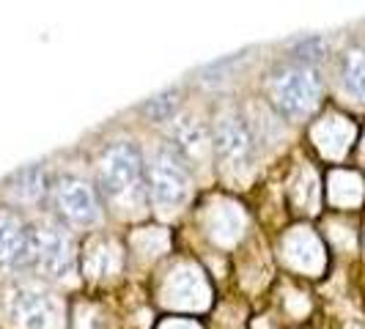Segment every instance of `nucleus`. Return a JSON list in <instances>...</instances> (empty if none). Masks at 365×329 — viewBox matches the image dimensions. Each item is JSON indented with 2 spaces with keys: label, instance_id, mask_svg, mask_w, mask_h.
I'll return each mask as SVG.
<instances>
[{
  "label": "nucleus",
  "instance_id": "obj_10",
  "mask_svg": "<svg viewBox=\"0 0 365 329\" xmlns=\"http://www.w3.org/2000/svg\"><path fill=\"white\" fill-rule=\"evenodd\" d=\"M11 195L17 198L19 203H36L44 198L47 192V176H44V167L41 164H28L22 167L19 173H14L11 179Z\"/></svg>",
  "mask_w": 365,
  "mask_h": 329
},
{
  "label": "nucleus",
  "instance_id": "obj_1",
  "mask_svg": "<svg viewBox=\"0 0 365 329\" xmlns=\"http://www.w3.org/2000/svg\"><path fill=\"white\" fill-rule=\"evenodd\" d=\"M99 184H102V192L118 206H132L146 198V162L135 143L121 140L102 154Z\"/></svg>",
  "mask_w": 365,
  "mask_h": 329
},
{
  "label": "nucleus",
  "instance_id": "obj_2",
  "mask_svg": "<svg viewBox=\"0 0 365 329\" xmlns=\"http://www.w3.org/2000/svg\"><path fill=\"white\" fill-rule=\"evenodd\" d=\"M31 269L50 280H66L77 272V247L61 222L38 219L31 225Z\"/></svg>",
  "mask_w": 365,
  "mask_h": 329
},
{
  "label": "nucleus",
  "instance_id": "obj_3",
  "mask_svg": "<svg viewBox=\"0 0 365 329\" xmlns=\"http://www.w3.org/2000/svg\"><path fill=\"white\" fill-rule=\"evenodd\" d=\"M322 96V77L313 66L286 63L269 80V99L280 115H305Z\"/></svg>",
  "mask_w": 365,
  "mask_h": 329
},
{
  "label": "nucleus",
  "instance_id": "obj_9",
  "mask_svg": "<svg viewBox=\"0 0 365 329\" xmlns=\"http://www.w3.org/2000/svg\"><path fill=\"white\" fill-rule=\"evenodd\" d=\"M170 148L182 157L184 162H195V164H201L203 160L209 157V151H215L206 127H203L198 118H190V115L173 121V129H170Z\"/></svg>",
  "mask_w": 365,
  "mask_h": 329
},
{
  "label": "nucleus",
  "instance_id": "obj_12",
  "mask_svg": "<svg viewBox=\"0 0 365 329\" xmlns=\"http://www.w3.org/2000/svg\"><path fill=\"white\" fill-rule=\"evenodd\" d=\"M176 105H179V91H165L151 96L143 105V113L151 121H170L176 115Z\"/></svg>",
  "mask_w": 365,
  "mask_h": 329
},
{
  "label": "nucleus",
  "instance_id": "obj_6",
  "mask_svg": "<svg viewBox=\"0 0 365 329\" xmlns=\"http://www.w3.org/2000/svg\"><path fill=\"white\" fill-rule=\"evenodd\" d=\"M0 269L11 274L31 269V225L6 209H0Z\"/></svg>",
  "mask_w": 365,
  "mask_h": 329
},
{
  "label": "nucleus",
  "instance_id": "obj_8",
  "mask_svg": "<svg viewBox=\"0 0 365 329\" xmlns=\"http://www.w3.org/2000/svg\"><path fill=\"white\" fill-rule=\"evenodd\" d=\"M9 313L22 329H53L55 305L36 286H17L9 293Z\"/></svg>",
  "mask_w": 365,
  "mask_h": 329
},
{
  "label": "nucleus",
  "instance_id": "obj_4",
  "mask_svg": "<svg viewBox=\"0 0 365 329\" xmlns=\"http://www.w3.org/2000/svg\"><path fill=\"white\" fill-rule=\"evenodd\" d=\"M148 198L168 212L179 209L190 198V170L187 162L170 146L154 151L151 162L146 164Z\"/></svg>",
  "mask_w": 365,
  "mask_h": 329
},
{
  "label": "nucleus",
  "instance_id": "obj_11",
  "mask_svg": "<svg viewBox=\"0 0 365 329\" xmlns=\"http://www.w3.org/2000/svg\"><path fill=\"white\" fill-rule=\"evenodd\" d=\"M341 83L349 96L365 102V44L346 50L341 61Z\"/></svg>",
  "mask_w": 365,
  "mask_h": 329
},
{
  "label": "nucleus",
  "instance_id": "obj_5",
  "mask_svg": "<svg viewBox=\"0 0 365 329\" xmlns=\"http://www.w3.org/2000/svg\"><path fill=\"white\" fill-rule=\"evenodd\" d=\"M55 206L61 212V217L69 219L72 225H96L102 217V203H99V192L88 179L66 173L61 176L53 187Z\"/></svg>",
  "mask_w": 365,
  "mask_h": 329
},
{
  "label": "nucleus",
  "instance_id": "obj_7",
  "mask_svg": "<svg viewBox=\"0 0 365 329\" xmlns=\"http://www.w3.org/2000/svg\"><path fill=\"white\" fill-rule=\"evenodd\" d=\"M212 148L228 167H245L256 154V137L239 115H225L215 127Z\"/></svg>",
  "mask_w": 365,
  "mask_h": 329
},
{
  "label": "nucleus",
  "instance_id": "obj_13",
  "mask_svg": "<svg viewBox=\"0 0 365 329\" xmlns=\"http://www.w3.org/2000/svg\"><path fill=\"white\" fill-rule=\"evenodd\" d=\"M324 50H327V44H324V38H322V36L299 38V41L294 44V50H292V63L313 66L316 61H322V58H324Z\"/></svg>",
  "mask_w": 365,
  "mask_h": 329
}]
</instances>
